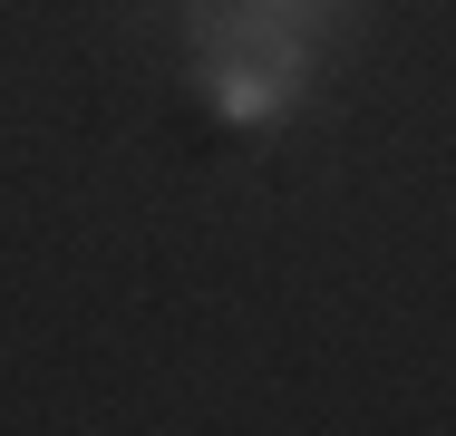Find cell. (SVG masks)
Listing matches in <instances>:
<instances>
[{"label":"cell","instance_id":"6da1fadb","mask_svg":"<svg viewBox=\"0 0 456 436\" xmlns=\"http://www.w3.org/2000/svg\"><path fill=\"white\" fill-rule=\"evenodd\" d=\"M204 78H214V117H224V126H273V117L301 107V87H311V78H281V69H243V59H214Z\"/></svg>","mask_w":456,"mask_h":436}]
</instances>
